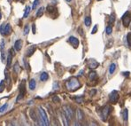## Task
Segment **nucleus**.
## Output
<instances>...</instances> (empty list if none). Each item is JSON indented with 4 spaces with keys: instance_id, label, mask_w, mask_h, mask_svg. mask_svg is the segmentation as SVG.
Instances as JSON below:
<instances>
[{
    "instance_id": "nucleus-41",
    "label": "nucleus",
    "mask_w": 131,
    "mask_h": 126,
    "mask_svg": "<svg viewBox=\"0 0 131 126\" xmlns=\"http://www.w3.org/2000/svg\"><path fill=\"white\" fill-rule=\"evenodd\" d=\"M24 63H25V65H26L27 69L29 70V69H30V68H29V64H28V63H27V60H24Z\"/></svg>"
},
{
    "instance_id": "nucleus-21",
    "label": "nucleus",
    "mask_w": 131,
    "mask_h": 126,
    "mask_svg": "<svg viewBox=\"0 0 131 126\" xmlns=\"http://www.w3.org/2000/svg\"><path fill=\"white\" fill-rule=\"evenodd\" d=\"M115 69H116V64L115 63H112V64L109 66V74L113 75V74L114 73V71H115Z\"/></svg>"
},
{
    "instance_id": "nucleus-37",
    "label": "nucleus",
    "mask_w": 131,
    "mask_h": 126,
    "mask_svg": "<svg viewBox=\"0 0 131 126\" xmlns=\"http://www.w3.org/2000/svg\"><path fill=\"white\" fill-rule=\"evenodd\" d=\"M59 83L57 82V81H55L54 83H53V86H52V88H53V91H56V90H58L59 89Z\"/></svg>"
},
{
    "instance_id": "nucleus-47",
    "label": "nucleus",
    "mask_w": 131,
    "mask_h": 126,
    "mask_svg": "<svg viewBox=\"0 0 131 126\" xmlns=\"http://www.w3.org/2000/svg\"><path fill=\"white\" fill-rule=\"evenodd\" d=\"M98 1H101V0H98Z\"/></svg>"
},
{
    "instance_id": "nucleus-23",
    "label": "nucleus",
    "mask_w": 131,
    "mask_h": 126,
    "mask_svg": "<svg viewBox=\"0 0 131 126\" xmlns=\"http://www.w3.org/2000/svg\"><path fill=\"white\" fill-rule=\"evenodd\" d=\"M30 114V116H31V118L34 120V121H38V117L36 116V114H35V111L34 110V109H31L29 112Z\"/></svg>"
},
{
    "instance_id": "nucleus-46",
    "label": "nucleus",
    "mask_w": 131,
    "mask_h": 126,
    "mask_svg": "<svg viewBox=\"0 0 131 126\" xmlns=\"http://www.w3.org/2000/svg\"><path fill=\"white\" fill-rule=\"evenodd\" d=\"M17 1H24V0H17Z\"/></svg>"
},
{
    "instance_id": "nucleus-19",
    "label": "nucleus",
    "mask_w": 131,
    "mask_h": 126,
    "mask_svg": "<svg viewBox=\"0 0 131 126\" xmlns=\"http://www.w3.org/2000/svg\"><path fill=\"white\" fill-rule=\"evenodd\" d=\"M48 78H49V75H48L46 72H43V73L40 75V80L42 81V82H45V81H47Z\"/></svg>"
},
{
    "instance_id": "nucleus-34",
    "label": "nucleus",
    "mask_w": 131,
    "mask_h": 126,
    "mask_svg": "<svg viewBox=\"0 0 131 126\" xmlns=\"http://www.w3.org/2000/svg\"><path fill=\"white\" fill-rule=\"evenodd\" d=\"M127 42H128V44L129 46H131V32L127 35Z\"/></svg>"
},
{
    "instance_id": "nucleus-20",
    "label": "nucleus",
    "mask_w": 131,
    "mask_h": 126,
    "mask_svg": "<svg viewBox=\"0 0 131 126\" xmlns=\"http://www.w3.org/2000/svg\"><path fill=\"white\" fill-rule=\"evenodd\" d=\"M122 118L124 120V122H128V111L127 108H125L124 110L122 111Z\"/></svg>"
},
{
    "instance_id": "nucleus-28",
    "label": "nucleus",
    "mask_w": 131,
    "mask_h": 126,
    "mask_svg": "<svg viewBox=\"0 0 131 126\" xmlns=\"http://www.w3.org/2000/svg\"><path fill=\"white\" fill-rule=\"evenodd\" d=\"M74 100L77 103H82L84 101V97L83 96H79V97H75Z\"/></svg>"
},
{
    "instance_id": "nucleus-30",
    "label": "nucleus",
    "mask_w": 131,
    "mask_h": 126,
    "mask_svg": "<svg viewBox=\"0 0 131 126\" xmlns=\"http://www.w3.org/2000/svg\"><path fill=\"white\" fill-rule=\"evenodd\" d=\"M39 4H40V0H35L33 3V6H32V9L33 10H35L36 9V7L39 5Z\"/></svg>"
},
{
    "instance_id": "nucleus-5",
    "label": "nucleus",
    "mask_w": 131,
    "mask_h": 126,
    "mask_svg": "<svg viewBox=\"0 0 131 126\" xmlns=\"http://www.w3.org/2000/svg\"><path fill=\"white\" fill-rule=\"evenodd\" d=\"M111 109H112V107H111L109 105L105 106V107L102 108V110H101V119L103 120L104 122H106L107 117H108L109 114H110V112H111Z\"/></svg>"
},
{
    "instance_id": "nucleus-3",
    "label": "nucleus",
    "mask_w": 131,
    "mask_h": 126,
    "mask_svg": "<svg viewBox=\"0 0 131 126\" xmlns=\"http://www.w3.org/2000/svg\"><path fill=\"white\" fill-rule=\"evenodd\" d=\"M12 27L9 23H3L0 26V33L3 36L6 37V36H9L11 33H12Z\"/></svg>"
},
{
    "instance_id": "nucleus-24",
    "label": "nucleus",
    "mask_w": 131,
    "mask_h": 126,
    "mask_svg": "<svg viewBox=\"0 0 131 126\" xmlns=\"http://www.w3.org/2000/svg\"><path fill=\"white\" fill-rule=\"evenodd\" d=\"M47 12L49 13H53V12H57V8L55 6H52V5H48L47 6Z\"/></svg>"
},
{
    "instance_id": "nucleus-7",
    "label": "nucleus",
    "mask_w": 131,
    "mask_h": 126,
    "mask_svg": "<svg viewBox=\"0 0 131 126\" xmlns=\"http://www.w3.org/2000/svg\"><path fill=\"white\" fill-rule=\"evenodd\" d=\"M109 100L112 104H116L119 100V92L117 91H113L109 95Z\"/></svg>"
},
{
    "instance_id": "nucleus-33",
    "label": "nucleus",
    "mask_w": 131,
    "mask_h": 126,
    "mask_svg": "<svg viewBox=\"0 0 131 126\" xmlns=\"http://www.w3.org/2000/svg\"><path fill=\"white\" fill-rule=\"evenodd\" d=\"M7 107H8V104H5V105H3L1 107H0V113H4L5 110L7 109Z\"/></svg>"
},
{
    "instance_id": "nucleus-39",
    "label": "nucleus",
    "mask_w": 131,
    "mask_h": 126,
    "mask_svg": "<svg viewBox=\"0 0 131 126\" xmlns=\"http://www.w3.org/2000/svg\"><path fill=\"white\" fill-rule=\"evenodd\" d=\"M97 31H98V25H96V26H95L94 28H93L92 31H91V34H95Z\"/></svg>"
},
{
    "instance_id": "nucleus-31",
    "label": "nucleus",
    "mask_w": 131,
    "mask_h": 126,
    "mask_svg": "<svg viewBox=\"0 0 131 126\" xmlns=\"http://www.w3.org/2000/svg\"><path fill=\"white\" fill-rule=\"evenodd\" d=\"M5 80H2L1 82H0V92H2V91L5 90Z\"/></svg>"
},
{
    "instance_id": "nucleus-17",
    "label": "nucleus",
    "mask_w": 131,
    "mask_h": 126,
    "mask_svg": "<svg viewBox=\"0 0 131 126\" xmlns=\"http://www.w3.org/2000/svg\"><path fill=\"white\" fill-rule=\"evenodd\" d=\"M28 86H29V89L31 90V91H34V90L35 89V87H36V82H35V79H31V80L29 81Z\"/></svg>"
},
{
    "instance_id": "nucleus-11",
    "label": "nucleus",
    "mask_w": 131,
    "mask_h": 126,
    "mask_svg": "<svg viewBox=\"0 0 131 126\" xmlns=\"http://www.w3.org/2000/svg\"><path fill=\"white\" fill-rule=\"evenodd\" d=\"M68 42H69L74 48L78 47L79 40H78V38H76L75 37H69V38H68Z\"/></svg>"
},
{
    "instance_id": "nucleus-44",
    "label": "nucleus",
    "mask_w": 131,
    "mask_h": 126,
    "mask_svg": "<svg viewBox=\"0 0 131 126\" xmlns=\"http://www.w3.org/2000/svg\"><path fill=\"white\" fill-rule=\"evenodd\" d=\"M1 18H2V14H1V12H0V20H1Z\"/></svg>"
},
{
    "instance_id": "nucleus-27",
    "label": "nucleus",
    "mask_w": 131,
    "mask_h": 126,
    "mask_svg": "<svg viewBox=\"0 0 131 126\" xmlns=\"http://www.w3.org/2000/svg\"><path fill=\"white\" fill-rule=\"evenodd\" d=\"M44 7H40V8L37 10L36 12V17L39 18V17H42L43 14H44Z\"/></svg>"
},
{
    "instance_id": "nucleus-40",
    "label": "nucleus",
    "mask_w": 131,
    "mask_h": 126,
    "mask_svg": "<svg viewBox=\"0 0 131 126\" xmlns=\"http://www.w3.org/2000/svg\"><path fill=\"white\" fill-rule=\"evenodd\" d=\"M78 30H79V34H80L81 36H83V29H82V28H79Z\"/></svg>"
},
{
    "instance_id": "nucleus-14",
    "label": "nucleus",
    "mask_w": 131,
    "mask_h": 126,
    "mask_svg": "<svg viewBox=\"0 0 131 126\" xmlns=\"http://www.w3.org/2000/svg\"><path fill=\"white\" fill-rule=\"evenodd\" d=\"M76 118L78 121H82L84 119V114L80 108L76 109Z\"/></svg>"
},
{
    "instance_id": "nucleus-4",
    "label": "nucleus",
    "mask_w": 131,
    "mask_h": 126,
    "mask_svg": "<svg viewBox=\"0 0 131 126\" xmlns=\"http://www.w3.org/2000/svg\"><path fill=\"white\" fill-rule=\"evenodd\" d=\"M25 94H26V81L22 80V82L20 84V93L19 95H18L17 101L22 100V99L24 98Z\"/></svg>"
},
{
    "instance_id": "nucleus-35",
    "label": "nucleus",
    "mask_w": 131,
    "mask_h": 126,
    "mask_svg": "<svg viewBox=\"0 0 131 126\" xmlns=\"http://www.w3.org/2000/svg\"><path fill=\"white\" fill-rule=\"evenodd\" d=\"M5 79H6V82L8 83V84H10V82H11V79H10V75H9V73L5 70Z\"/></svg>"
},
{
    "instance_id": "nucleus-25",
    "label": "nucleus",
    "mask_w": 131,
    "mask_h": 126,
    "mask_svg": "<svg viewBox=\"0 0 131 126\" xmlns=\"http://www.w3.org/2000/svg\"><path fill=\"white\" fill-rule=\"evenodd\" d=\"M30 12H31V7L29 6V5H28V6H26V9H25V12H24V16L23 17L24 18H28V15H29Z\"/></svg>"
},
{
    "instance_id": "nucleus-8",
    "label": "nucleus",
    "mask_w": 131,
    "mask_h": 126,
    "mask_svg": "<svg viewBox=\"0 0 131 126\" xmlns=\"http://www.w3.org/2000/svg\"><path fill=\"white\" fill-rule=\"evenodd\" d=\"M63 111H64V113L66 114V116L69 118V120L73 119V109H72L71 107H69V106H64V107H63Z\"/></svg>"
},
{
    "instance_id": "nucleus-43",
    "label": "nucleus",
    "mask_w": 131,
    "mask_h": 126,
    "mask_svg": "<svg viewBox=\"0 0 131 126\" xmlns=\"http://www.w3.org/2000/svg\"><path fill=\"white\" fill-rule=\"evenodd\" d=\"M32 31H33L34 34H35V24L32 25Z\"/></svg>"
},
{
    "instance_id": "nucleus-42",
    "label": "nucleus",
    "mask_w": 131,
    "mask_h": 126,
    "mask_svg": "<svg viewBox=\"0 0 131 126\" xmlns=\"http://www.w3.org/2000/svg\"><path fill=\"white\" fill-rule=\"evenodd\" d=\"M122 75H124V76H128L129 75V72H122Z\"/></svg>"
},
{
    "instance_id": "nucleus-32",
    "label": "nucleus",
    "mask_w": 131,
    "mask_h": 126,
    "mask_svg": "<svg viewBox=\"0 0 131 126\" xmlns=\"http://www.w3.org/2000/svg\"><path fill=\"white\" fill-rule=\"evenodd\" d=\"M20 69H21V68H20V67H19V63L16 62L15 66H14V68H13V71L15 72L16 74H18L20 72Z\"/></svg>"
},
{
    "instance_id": "nucleus-45",
    "label": "nucleus",
    "mask_w": 131,
    "mask_h": 126,
    "mask_svg": "<svg viewBox=\"0 0 131 126\" xmlns=\"http://www.w3.org/2000/svg\"><path fill=\"white\" fill-rule=\"evenodd\" d=\"M66 2H71L72 0H66Z\"/></svg>"
},
{
    "instance_id": "nucleus-36",
    "label": "nucleus",
    "mask_w": 131,
    "mask_h": 126,
    "mask_svg": "<svg viewBox=\"0 0 131 126\" xmlns=\"http://www.w3.org/2000/svg\"><path fill=\"white\" fill-rule=\"evenodd\" d=\"M28 32H29V26H28V25H26V26H25V28H24V31H23V34L26 36V35H28Z\"/></svg>"
},
{
    "instance_id": "nucleus-13",
    "label": "nucleus",
    "mask_w": 131,
    "mask_h": 126,
    "mask_svg": "<svg viewBox=\"0 0 131 126\" xmlns=\"http://www.w3.org/2000/svg\"><path fill=\"white\" fill-rule=\"evenodd\" d=\"M12 57H13V53H12V49H11L8 52V55H7V61H6L7 68H11V65H12Z\"/></svg>"
},
{
    "instance_id": "nucleus-6",
    "label": "nucleus",
    "mask_w": 131,
    "mask_h": 126,
    "mask_svg": "<svg viewBox=\"0 0 131 126\" xmlns=\"http://www.w3.org/2000/svg\"><path fill=\"white\" fill-rule=\"evenodd\" d=\"M121 21H122V24L125 28H128L131 22V13L129 12H126L121 17Z\"/></svg>"
},
{
    "instance_id": "nucleus-2",
    "label": "nucleus",
    "mask_w": 131,
    "mask_h": 126,
    "mask_svg": "<svg viewBox=\"0 0 131 126\" xmlns=\"http://www.w3.org/2000/svg\"><path fill=\"white\" fill-rule=\"evenodd\" d=\"M38 112H39V118H40V120H38L39 124L44 125V126L50 125L49 119H48V116H47V114H46L45 110H44L42 107H39Z\"/></svg>"
},
{
    "instance_id": "nucleus-22",
    "label": "nucleus",
    "mask_w": 131,
    "mask_h": 126,
    "mask_svg": "<svg viewBox=\"0 0 131 126\" xmlns=\"http://www.w3.org/2000/svg\"><path fill=\"white\" fill-rule=\"evenodd\" d=\"M84 24L86 27H89L91 25V18L90 16H86L84 19Z\"/></svg>"
},
{
    "instance_id": "nucleus-15",
    "label": "nucleus",
    "mask_w": 131,
    "mask_h": 126,
    "mask_svg": "<svg viewBox=\"0 0 131 126\" xmlns=\"http://www.w3.org/2000/svg\"><path fill=\"white\" fill-rule=\"evenodd\" d=\"M14 48H15L16 51H21V48H22V40H21V39H19V40H17L15 43H14Z\"/></svg>"
},
{
    "instance_id": "nucleus-18",
    "label": "nucleus",
    "mask_w": 131,
    "mask_h": 126,
    "mask_svg": "<svg viewBox=\"0 0 131 126\" xmlns=\"http://www.w3.org/2000/svg\"><path fill=\"white\" fill-rule=\"evenodd\" d=\"M98 77V75H97L96 72L94 71H91L89 73V81H95Z\"/></svg>"
},
{
    "instance_id": "nucleus-1",
    "label": "nucleus",
    "mask_w": 131,
    "mask_h": 126,
    "mask_svg": "<svg viewBox=\"0 0 131 126\" xmlns=\"http://www.w3.org/2000/svg\"><path fill=\"white\" fill-rule=\"evenodd\" d=\"M66 86L68 91H74L81 87V83L79 82V80L76 77H72L66 83Z\"/></svg>"
},
{
    "instance_id": "nucleus-9",
    "label": "nucleus",
    "mask_w": 131,
    "mask_h": 126,
    "mask_svg": "<svg viewBox=\"0 0 131 126\" xmlns=\"http://www.w3.org/2000/svg\"><path fill=\"white\" fill-rule=\"evenodd\" d=\"M87 65L89 68H90V69H95V68H97L99 66V63L96 60H94V59H90V60H88Z\"/></svg>"
},
{
    "instance_id": "nucleus-26",
    "label": "nucleus",
    "mask_w": 131,
    "mask_h": 126,
    "mask_svg": "<svg viewBox=\"0 0 131 126\" xmlns=\"http://www.w3.org/2000/svg\"><path fill=\"white\" fill-rule=\"evenodd\" d=\"M115 19H116L115 13H114V12H112V14L110 15V19H109V24H111V25L114 24V23L115 22Z\"/></svg>"
},
{
    "instance_id": "nucleus-38",
    "label": "nucleus",
    "mask_w": 131,
    "mask_h": 126,
    "mask_svg": "<svg viewBox=\"0 0 131 126\" xmlns=\"http://www.w3.org/2000/svg\"><path fill=\"white\" fill-rule=\"evenodd\" d=\"M52 100H53V102H56V103H59V102H60V98H59L58 96H54V97H53Z\"/></svg>"
},
{
    "instance_id": "nucleus-12",
    "label": "nucleus",
    "mask_w": 131,
    "mask_h": 126,
    "mask_svg": "<svg viewBox=\"0 0 131 126\" xmlns=\"http://www.w3.org/2000/svg\"><path fill=\"white\" fill-rule=\"evenodd\" d=\"M36 50V46L35 45H30L28 49L26 50V56L27 57H30L34 54V53Z\"/></svg>"
},
{
    "instance_id": "nucleus-10",
    "label": "nucleus",
    "mask_w": 131,
    "mask_h": 126,
    "mask_svg": "<svg viewBox=\"0 0 131 126\" xmlns=\"http://www.w3.org/2000/svg\"><path fill=\"white\" fill-rule=\"evenodd\" d=\"M5 40L1 41V44H0V49H1V60L2 62L5 61Z\"/></svg>"
},
{
    "instance_id": "nucleus-16",
    "label": "nucleus",
    "mask_w": 131,
    "mask_h": 126,
    "mask_svg": "<svg viewBox=\"0 0 131 126\" xmlns=\"http://www.w3.org/2000/svg\"><path fill=\"white\" fill-rule=\"evenodd\" d=\"M61 118H62V121H63L64 125H69L70 120H69V118L66 116V114L64 113V111L61 113Z\"/></svg>"
},
{
    "instance_id": "nucleus-29",
    "label": "nucleus",
    "mask_w": 131,
    "mask_h": 126,
    "mask_svg": "<svg viewBox=\"0 0 131 126\" xmlns=\"http://www.w3.org/2000/svg\"><path fill=\"white\" fill-rule=\"evenodd\" d=\"M105 33H106V35H111V34L113 33V28L112 26H107L106 28H105Z\"/></svg>"
}]
</instances>
